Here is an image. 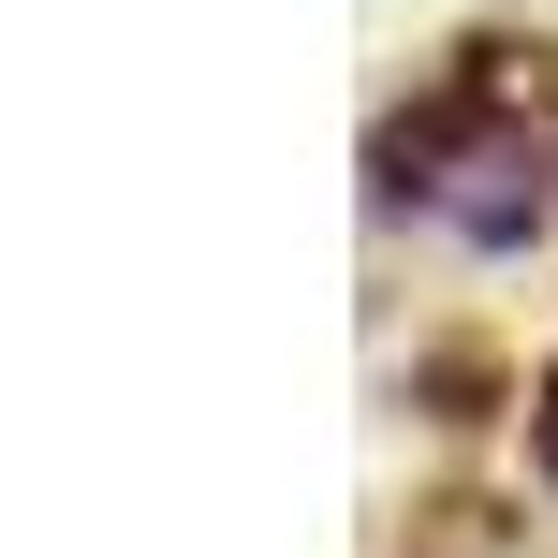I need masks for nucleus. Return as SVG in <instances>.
Here are the masks:
<instances>
[{
    "label": "nucleus",
    "mask_w": 558,
    "mask_h": 558,
    "mask_svg": "<svg viewBox=\"0 0 558 558\" xmlns=\"http://www.w3.org/2000/svg\"><path fill=\"white\" fill-rule=\"evenodd\" d=\"M544 118L514 104L500 74H456L441 104H412L383 133V192L397 206H426V221H456V235H530L544 221Z\"/></svg>",
    "instance_id": "obj_1"
},
{
    "label": "nucleus",
    "mask_w": 558,
    "mask_h": 558,
    "mask_svg": "<svg viewBox=\"0 0 558 558\" xmlns=\"http://www.w3.org/2000/svg\"><path fill=\"white\" fill-rule=\"evenodd\" d=\"M544 471H558V367H544Z\"/></svg>",
    "instance_id": "obj_2"
}]
</instances>
